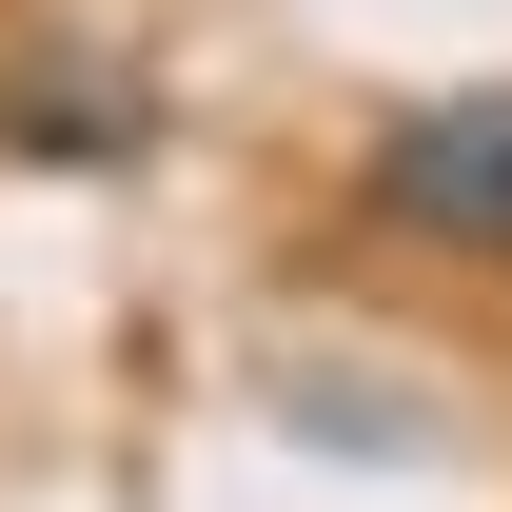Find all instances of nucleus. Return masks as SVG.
<instances>
[{
    "label": "nucleus",
    "instance_id": "obj_1",
    "mask_svg": "<svg viewBox=\"0 0 512 512\" xmlns=\"http://www.w3.org/2000/svg\"><path fill=\"white\" fill-rule=\"evenodd\" d=\"M355 237L434 256V276H512V60L493 79H434L355 138Z\"/></svg>",
    "mask_w": 512,
    "mask_h": 512
}]
</instances>
